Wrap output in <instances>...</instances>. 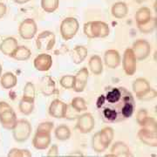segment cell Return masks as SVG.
<instances>
[{
  "label": "cell",
  "mask_w": 157,
  "mask_h": 157,
  "mask_svg": "<svg viewBox=\"0 0 157 157\" xmlns=\"http://www.w3.org/2000/svg\"><path fill=\"white\" fill-rule=\"evenodd\" d=\"M84 33L90 39L106 38L110 33V28L107 23L102 21H91L84 25Z\"/></svg>",
  "instance_id": "6da1fadb"
},
{
  "label": "cell",
  "mask_w": 157,
  "mask_h": 157,
  "mask_svg": "<svg viewBox=\"0 0 157 157\" xmlns=\"http://www.w3.org/2000/svg\"><path fill=\"white\" fill-rule=\"evenodd\" d=\"M11 130L14 140L17 142H24L28 140L32 134V126L28 121L20 120L17 121L15 126Z\"/></svg>",
  "instance_id": "7a4b0ae2"
},
{
  "label": "cell",
  "mask_w": 157,
  "mask_h": 157,
  "mask_svg": "<svg viewBox=\"0 0 157 157\" xmlns=\"http://www.w3.org/2000/svg\"><path fill=\"white\" fill-rule=\"evenodd\" d=\"M79 28L78 21L73 17H66L60 25V33L63 39L70 40L77 34Z\"/></svg>",
  "instance_id": "3957f363"
},
{
  "label": "cell",
  "mask_w": 157,
  "mask_h": 157,
  "mask_svg": "<svg viewBox=\"0 0 157 157\" xmlns=\"http://www.w3.org/2000/svg\"><path fill=\"white\" fill-rule=\"evenodd\" d=\"M56 37L50 31H44L39 34L36 39V45L39 51H51L55 45Z\"/></svg>",
  "instance_id": "277c9868"
},
{
  "label": "cell",
  "mask_w": 157,
  "mask_h": 157,
  "mask_svg": "<svg viewBox=\"0 0 157 157\" xmlns=\"http://www.w3.org/2000/svg\"><path fill=\"white\" fill-rule=\"evenodd\" d=\"M37 24L33 18H26L21 22L18 27V33L24 39H32L37 33Z\"/></svg>",
  "instance_id": "5b68a950"
},
{
  "label": "cell",
  "mask_w": 157,
  "mask_h": 157,
  "mask_svg": "<svg viewBox=\"0 0 157 157\" xmlns=\"http://www.w3.org/2000/svg\"><path fill=\"white\" fill-rule=\"evenodd\" d=\"M135 54L136 60H143L147 59L151 52V45L144 39H138L133 44L131 48Z\"/></svg>",
  "instance_id": "8992f818"
},
{
  "label": "cell",
  "mask_w": 157,
  "mask_h": 157,
  "mask_svg": "<svg viewBox=\"0 0 157 157\" xmlns=\"http://www.w3.org/2000/svg\"><path fill=\"white\" fill-rule=\"evenodd\" d=\"M77 121L76 127L78 131L82 134H88L90 133L95 126V121L93 115L89 113H86L79 115Z\"/></svg>",
  "instance_id": "52a82bcc"
},
{
  "label": "cell",
  "mask_w": 157,
  "mask_h": 157,
  "mask_svg": "<svg viewBox=\"0 0 157 157\" xmlns=\"http://www.w3.org/2000/svg\"><path fill=\"white\" fill-rule=\"evenodd\" d=\"M33 144L34 147L39 150H44L47 148L51 144V133L37 129L33 140Z\"/></svg>",
  "instance_id": "ba28073f"
},
{
  "label": "cell",
  "mask_w": 157,
  "mask_h": 157,
  "mask_svg": "<svg viewBox=\"0 0 157 157\" xmlns=\"http://www.w3.org/2000/svg\"><path fill=\"white\" fill-rule=\"evenodd\" d=\"M122 65L127 75L132 76L135 74L136 71V59L131 48H128L124 52Z\"/></svg>",
  "instance_id": "9c48e42d"
},
{
  "label": "cell",
  "mask_w": 157,
  "mask_h": 157,
  "mask_svg": "<svg viewBox=\"0 0 157 157\" xmlns=\"http://www.w3.org/2000/svg\"><path fill=\"white\" fill-rule=\"evenodd\" d=\"M88 76H89V72L87 68L86 67L81 68L74 76V85L73 89L76 93H81L84 91L87 83Z\"/></svg>",
  "instance_id": "30bf717a"
},
{
  "label": "cell",
  "mask_w": 157,
  "mask_h": 157,
  "mask_svg": "<svg viewBox=\"0 0 157 157\" xmlns=\"http://www.w3.org/2000/svg\"><path fill=\"white\" fill-rule=\"evenodd\" d=\"M67 106V104H66L65 102L56 99L52 101L49 107V113L52 117L56 119H63L66 115Z\"/></svg>",
  "instance_id": "8fae6325"
},
{
  "label": "cell",
  "mask_w": 157,
  "mask_h": 157,
  "mask_svg": "<svg viewBox=\"0 0 157 157\" xmlns=\"http://www.w3.org/2000/svg\"><path fill=\"white\" fill-rule=\"evenodd\" d=\"M138 137L147 146L156 147L157 146V131L150 130L142 128L138 132Z\"/></svg>",
  "instance_id": "7c38bea8"
},
{
  "label": "cell",
  "mask_w": 157,
  "mask_h": 157,
  "mask_svg": "<svg viewBox=\"0 0 157 157\" xmlns=\"http://www.w3.org/2000/svg\"><path fill=\"white\" fill-rule=\"evenodd\" d=\"M17 121V119L16 113L13 111L12 108L0 113V123L4 128L11 130L15 126Z\"/></svg>",
  "instance_id": "4fadbf2b"
},
{
  "label": "cell",
  "mask_w": 157,
  "mask_h": 157,
  "mask_svg": "<svg viewBox=\"0 0 157 157\" xmlns=\"http://www.w3.org/2000/svg\"><path fill=\"white\" fill-rule=\"evenodd\" d=\"M52 66V58L49 54L41 53L34 59V67L40 72L48 71Z\"/></svg>",
  "instance_id": "5bb4252c"
},
{
  "label": "cell",
  "mask_w": 157,
  "mask_h": 157,
  "mask_svg": "<svg viewBox=\"0 0 157 157\" xmlns=\"http://www.w3.org/2000/svg\"><path fill=\"white\" fill-rule=\"evenodd\" d=\"M40 91L45 96H52L56 93V85L50 76H44L40 80Z\"/></svg>",
  "instance_id": "9a60e30c"
},
{
  "label": "cell",
  "mask_w": 157,
  "mask_h": 157,
  "mask_svg": "<svg viewBox=\"0 0 157 157\" xmlns=\"http://www.w3.org/2000/svg\"><path fill=\"white\" fill-rule=\"evenodd\" d=\"M104 62L108 68L114 69L121 64V55L116 50H107L104 54Z\"/></svg>",
  "instance_id": "2e32d148"
},
{
  "label": "cell",
  "mask_w": 157,
  "mask_h": 157,
  "mask_svg": "<svg viewBox=\"0 0 157 157\" xmlns=\"http://www.w3.org/2000/svg\"><path fill=\"white\" fill-rule=\"evenodd\" d=\"M17 46V41L16 39L9 37L5 39L0 44V51L3 54H5L6 56H11V54L13 53V52L16 50Z\"/></svg>",
  "instance_id": "e0dca14e"
},
{
  "label": "cell",
  "mask_w": 157,
  "mask_h": 157,
  "mask_svg": "<svg viewBox=\"0 0 157 157\" xmlns=\"http://www.w3.org/2000/svg\"><path fill=\"white\" fill-rule=\"evenodd\" d=\"M113 156H131L132 154L128 146L122 141H117L113 145L111 148Z\"/></svg>",
  "instance_id": "ac0fdd59"
},
{
  "label": "cell",
  "mask_w": 157,
  "mask_h": 157,
  "mask_svg": "<svg viewBox=\"0 0 157 157\" xmlns=\"http://www.w3.org/2000/svg\"><path fill=\"white\" fill-rule=\"evenodd\" d=\"M17 76L13 73L7 72L1 75L0 84L4 89H11L17 85Z\"/></svg>",
  "instance_id": "d6986e66"
},
{
  "label": "cell",
  "mask_w": 157,
  "mask_h": 157,
  "mask_svg": "<svg viewBox=\"0 0 157 157\" xmlns=\"http://www.w3.org/2000/svg\"><path fill=\"white\" fill-rule=\"evenodd\" d=\"M111 12H112L113 16L115 18L121 19L128 15V7L125 2H117L113 5Z\"/></svg>",
  "instance_id": "ffe728a7"
},
{
  "label": "cell",
  "mask_w": 157,
  "mask_h": 157,
  "mask_svg": "<svg viewBox=\"0 0 157 157\" xmlns=\"http://www.w3.org/2000/svg\"><path fill=\"white\" fill-rule=\"evenodd\" d=\"M98 135H99V138H100V140L101 141L102 145L106 148H107L108 146L111 144L113 139L114 132H113V129L112 128L107 127V128H105L101 131H99Z\"/></svg>",
  "instance_id": "44dd1931"
},
{
  "label": "cell",
  "mask_w": 157,
  "mask_h": 157,
  "mask_svg": "<svg viewBox=\"0 0 157 157\" xmlns=\"http://www.w3.org/2000/svg\"><path fill=\"white\" fill-rule=\"evenodd\" d=\"M87 49L83 45H77L73 48L72 52V59L74 64L78 65L84 61L87 56Z\"/></svg>",
  "instance_id": "7402d4cb"
},
{
  "label": "cell",
  "mask_w": 157,
  "mask_h": 157,
  "mask_svg": "<svg viewBox=\"0 0 157 157\" xmlns=\"http://www.w3.org/2000/svg\"><path fill=\"white\" fill-rule=\"evenodd\" d=\"M31 51L29 48H27L26 46H17L16 48V50L13 52V53L11 54V58L18 60V61H25V60H27L30 59L31 57Z\"/></svg>",
  "instance_id": "603a6c76"
},
{
  "label": "cell",
  "mask_w": 157,
  "mask_h": 157,
  "mask_svg": "<svg viewBox=\"0 0 157 157\" xmlns=\"http://www.w3.org/2000/svg\"><path fill=\"white\" fill-rule=\"evenodd\" d=\"M152 16V11L148 8V7H141L140 8L137 12L135 13V21L137 23V25H140V24H143V23L147 22V20H149Z\"/></svg>",
  "instance_id": "cb8c5ba5"
},
{
  "label": "cell",
  "mask_w": 157,
  "mask_h": 157,
  "mask_svg": "<svg viewBox=\"0 0 157 157\" xmlns=\"http://www.w3.org/2000/svg\"><path fill=\"white\" fill-rule=\"evenodd\" d=\"M150 88V85L147 82V80L143 78H139L135 79L133 83V90L136 94V97H139L144 92Z\"/></svg>",
  "instance_id": "d4e9b609"
},
{
  "label": "cell",
  "mask_w": 157,
  "mask_h": 157,
  "mask_svg": "<svg viewBox=\"0 0 157 157\" xmlns=\"http://www.w3.org/2000/svg\"><path fill=\"white\" fill-rule=\"evenodd\" d=\"M89 68L91 72L95 74L100 75L103 72V62L101 58L98 55H94L91 57L89 60Z\"/></svg>",
  "instance_id": "484cf974"
},
{
  "label": "cell",
  "mask_w": 157,
  "mask_h": 157,
  "mask_svg": "<svg viewBox=\"0 0 157 157\" xmlns=\"http://www.w3.org/2000/svg\"><path fill=\"white\" fill-rule=\"evenodd\" d=\"M138 29L140 30V33L144 34L151 33L154 32V30L156 27V18L152 17L149 20H147V22L138 25Z\"/></svg>",
  "instance_id": "4316f807"
},
{
  "label": "cell",
  "mask_w": 157,
  "mask_h": 157,
  "mask_svg": "<svg viewBox=\"0 0 157 157\" xmlns=\"http://www.w3.org/2000/svg\"><path fill=\"white\" fill-rule=\"evenodd\" d=\"M55 137L59 140H67L71 137V130L66 125H60L55 129Z\"/></svg>",
  "instance_id": "83f0119b"
},
{
  "label": "cell",
  "mask_w": 157,
  "mask_h": 157,
  "mask_svg": "<svg viewBox=\"0 0 157 157\" xmlns=\"http://www.w3.org/2000/svg\"><path fill=\"white\" fill-rule=\"evenodd\" d=\"M59 6V0H41V7L47 13H52Z\"/></svg>",
  "instance_id": "f1b7e54d"
},
{
  "label": "cell",
  "mask_w": 157,
  "mask_h": 157,
  "mask_svg": "<svg viewBox=\"0 0 157 157\" xmlns=\"http://www.w3.org/2000/svg\"><path fill=\"white\" fill-rule=\"evenodd\" d=\"M19 110L25 115H29L33 112L34 109V101H28L25 99H23L19 102Z\"/></svg>",
  "instance_id": "f546056e"
},
{
  "label": "cell",
  "mask_w": 157,
  "mask_h": 157,
  "mask_svg": "<svg viewBox=\"0 0 157 157\" xmlns=\"http://www.w3.org/2000/svg\"><path fill=\"white\" fill-rule=\"evenodd\" d=\"M36 96V89L35 86L32 82H27L25 87H24V93H23V99L28 100V101H35Z\"/></svg>",
  "instance_id": "4dcf8cb0"
},
{
  "label": "cell",
  "mask_w": 157,
  "mask_h": 157,
  "mask_svg": "<svg viewBox=\"0 0 157 157\" xmlns=\"http://www.w3.org/2000/svg\"><path fill=\"white\" fill-rule=\"evenodd\" d=\"M71 107H73V109L76 111V112L80 113L84 112L87 109V106H86V103L83 98L81 97H75L72 100L71 102Z\"/></svg>",
  "instance_id": "1f68e13d"
},
{
  "label": "cell",
  "mask_w": 157,
  "mask_h": 157,
  "mask_svg": "<svg viewBox=\"0 0 157 157\" xmlns=\"http://www.w3.org/2000/svg\"><path fill=\"white\" fill-rule=\"evenodd\" d=\"M92 147H93V149L96 153H101V152H104L107 149L105 147L102 145L101 141L100 140V138H99L98 133H96L95 135L93 136V139H92Z\"/></svg>",
  "instance_id": "d6a6232c"
},
{
  "label": "cell",
  "mask_w": 157,
  "mask_h": 157,
  "mask_svg": "<svg viewBox=\"0 0 157 157\" xmlns=\"http://www.w3.org/2000/svg\"><path fill=\"white\" fill-rule=\"evenodd\" d=\"M9 157H31L32 154L27 149L12 148L8 153Z\"/></svg>",
  "instance_id": "836d02e7"
},
{
  "label": "cell",
  "mask_w": 157,
  "mask_h": 157,
  "mask_svg": "<svg viewBox=\"0 0 157 157\" xmlns=\"http://www.w3.org/2000/svg\"><path fill=\"white\" fill-rule=\"evenodd\" d=\"M59 83L61 85L62 87H64L66 89H73V85H74V76L65 75L60 78Z\"/></svg>",
  "instance_id": "e575fe53"
},
{
  "label": "cell",
  "mask_w": 157,
  "mask_h": 157,
  "mask_svg": "<svg viewBox=\"0 0 157 157\" xmlns=\"http://www.w3.org/2000/svg\"><path fill=\"white\" fill-rule=\"evenodd\" d=\"M157 96V92L155 89L153 88H149L147 89L146 92H144L142 94H140L139 97H137L139 100L140 101H151L153 99H155V97Z\"/></svg>",
  "instance_id": "d590c367"
},
{
  "label": "cell",
  "mask_w": 157,
  "mask_h": 157,
  "mask_svg": "<svg viewBox=\"0 0 157 157\" xmlns=\"http://www.w3.org/2000/svg\"><path fill=\"white\" fill-rule=\"evenodd\" d=\"M54 128V124L53 122H50V121H46V122H42L39 124V126L37 128L39 130H44V131H47V132H52V130Z\"/></svg>",
  "instance_id": "8d00e7d4"
},
{
  "label": "cell",
  "mask_w": 157,
  "mask_h": 157,
  "mask_svg": "<svg viewBox=\"0 0 157 157\" xmlns=\"http://www.w3.org/2000/svg\"><path fill=\"white\" fill-rule=\"evenodd\" d=\"M79 115H78V113L76 112L73 107H69L67 106V113H66V115L65 118H67L69 120H73V119H77Z\"/></svg>",
  "instance_id": "74e56055"
},
{
  "label": "cell",
  "mask_w": 157,
  "mask_h": 157,
  "mask_svg": "<svg viewBox=\"0 0 157 157\" xmlns=\"http://www.w3.org/2000/svg\"><path fill=\"white\" fill-rule=\"evenodd\" d=\"M147 117V112L146 111V109H140L139 110V112L137 113V116H136V120L137 122L139 125H141L143 123V121L146 120V118Z\"/></svg>",
  "instance_id": "f35d334b"
},
{
  "label": "cell",
  "mask_w": 157,
  "mask_h": 157,
  "mask_svg": "<svg viewBox=\"0 0 157 157\" xmlns=\"http://www.w3.org/2000/svg\"><path fill=\"white\" fill-rule=\"evenodd\" d=\"M58 155H59V147L56 144H53L47 153V156H58Z\"/></svg>",
  "instance_id": "ab89813d"
},
{
  "label": "cell",
  "mask_w": 157,
  "mask_h": 157,
  "mask_svg": "<svg viewBox=\"0 0 157 157\" xmlns=\"http://www.w3.org/2000/svg\"><path fill=\"white\" fill-rule=\"evenodd\" d=\"M12 107L7 103L6 101H0V113H2L3 112H6L9 109H11Z\"/></svg>",
  "instance_id": "60d3db41"
},
{
  "label": "cell",
  "mask_w": 157,
  "mask_h": 157,
  "mask_svg": "<svg viewBox=\"0 0 157 157\" xmlns=\"http://www.w3.org/2000/svg\"><path fill=\"white\" fill-rule=\"evenodd\" d=\"M105 102H106V99H105V96L104 95H101L99 98H98V100H97V103H96V106L98 108H101V107H103L104 106V104H105Z\"/></svg>",
  "instance_id": "b9f144b4"
},
{
  "label": "cell",
  "mask_w": 157,
  "mask_h": 157,
  "mask_svg": "<svg viewBox=\"0 0 157 157\" xmlns=\"http://www.w3.org/2000/svg\"><path fill=\"white\" fill-rule=\"evenodd\" d=\"M7 11V7L4 3H0V18L4 17L6 14Z\"/></svg>",
  "instance_id": "7bdbcfd3"
},
{
  "label": "cell",
  "mask_w": 157,
  "mask_h": 157,
  "mask_svg": "<svg viewBox=\"0 0 157 157\" xmlns=\"http://www.w3.org/2000/svg\"><path fill=\"white\" fill-rule=\"evenodd\" d=\"M29 1H31V0H14V2H15L16 4H18V5L26 4V3H28Z\"/></svg>",
  "instance_id": "ee69618b"
},
{
  "label": "cell",
  "mask_w": 157,
  "mask_h": 157,
  "mask_svg": "<svg viewBox=\"0 0 157 157\" xmlns=\"http://www.w3.org/2000/svg\"><path fill=\"white\" fill-rule=\"evenodd\" d=\"M71 156L72 155H78V156H83V154L82 153H80V152H75V153H73V154H72V155H70Z\"/></svg>",
  "instance_id": "f6af8a7d"
},
{
  "label": "cell",
  "mask_w": 157,
  "mask_h": 157,
  "mask_svg": "<svg viewBox=\"0 0 157 157\" xmlns=\"http://www.w3.org/2000/svg\"><path fill=\"white\" fill-rule=\"evenodd\" d=\"M136 3H138V4H141V3H143V2H145L147 0H135Z\"/></svg>",
  "instance_id": "bcb514c9"
},
{
  "label": "cell",
  "mask_w": 157,
  "mask_h": 157,
  "mask_svg": "<svg viewBox=\"0 0 157 157\" xmlns=\"http://www.w3.org/2000/svg\"><path fill=\"white\" fill-rule=\"evenodd\" d=\"M2 66H1V64H0V77H1V75H2Z\"/></svg>",
  "instance_id": "7dc6e473"
}]
</instances>
